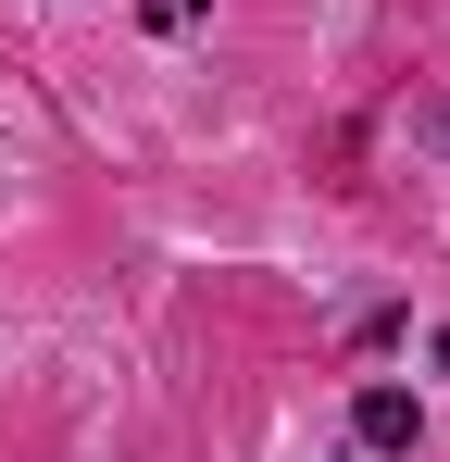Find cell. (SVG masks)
<instances>
[{
	"label": "cell",
	"mask_w": 450,
	"mask_h": 462,
	"mask_svg": "<svg viewBox=\"0 0 450 462\" xmlns=\"http://www.w3.org/2000/svg\"><path fill=\"white\" fill-rule=\"evenodd\" d=\"M438 375H450V325H438Z\"/></svg>",
	"instance_id": "obj_2"
},
{
	"label": "cell",
	"mask_w": 450,
	"mask_h": 462,
	"mask_svg": "<svg viewBox=\"0 0 450 462\" xmlns=\"http://www.w3.org/2000/svg\"><path fill=\"white\" fill-rule=\"evenodd\" d=\"M438 138H450V125H438Z\"/></svg>",
	"instance_id": "obj_3"
},
{
	"label": "cell",
	"mask_w": 450,
	"mask_h": 462,
	"mask_svg": "<svg viewBox=\"0 0 450 462\" xmlns=\"http://www.w3.org/2000/svg\"><path fill=\"white\" fill-rule=\"evenodd\" d=\"M351 438H363V450H413V438H426L413 387H363V400H351Z\"/></svg>",
	"instance_id": "obj_1"
}]
</instances>
